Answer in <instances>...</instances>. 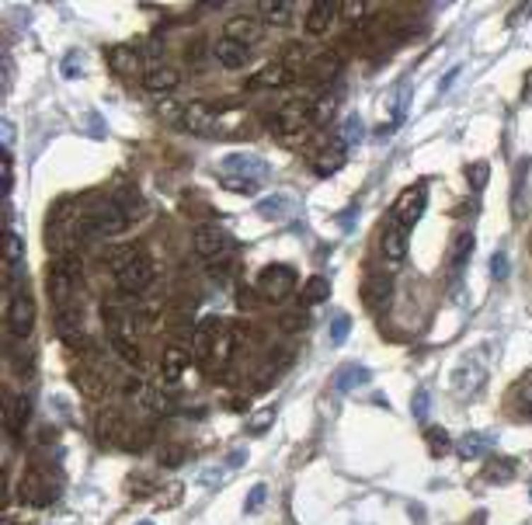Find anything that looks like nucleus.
Wrapping results in <instances>:
<instances>
[{"instance_id": "412c9836", "label": "nucleus", "mask_w": 532, "mask_h": 525, "mask_svg": "<svg viewBox=\"0 0 532 525\" xmlns=\"http://www.w3.org/2000/svg\"><path fill=\"white\" fill-rule=\"evenodd\" d=\"M28 417H32V400H28L25 393H14V397H11V407H7V432H11V435H21L25 425H28Z\"/></svg>"}, {"instance_id": "6ab92c4d", "label": "nucleus", "mask_w": 532, "mask_h": 525, "mask_svg": "<svg viewBox=\"0 0 532 525\" xmlns=\"http://www.w3.org/2000/svg\"><path fill=\"white\" fill-rule=\"evenodd\" d=\"M74 289H77V279L70 275V272H63L59 265L49 272V296H52V303L56 306H63V303H70V296H74Z\"/></svg>"}, {"instance_id": "20e7f679", "label": "nucleus", "mask_w": 532, "mask_h": 525, "mask_svg": "<svg viewBox=\"0 0 532 525\" xmlns=\"http://www.w3.org/2000/svg\"><path fill=\"white\" fill-rule=\"evenodd\" d=\"M296 289V272L289 265H268L261 275H258V292L268 299V303H282L292 296Z\"/></svg>"}, {"instance_id": "2eb2a0df", "label": "nucleus", "mask_w": 532, "mask_h": 525, "mask_svg": "<svg viewBox=\"0 0 532 525\" xmlns=\"http://www.w3.org/2000/svg\"><path fill=\"white\" fill-rule=\"evenodd\" d=\"M226 39L241 42V45H254V42L261 39V21L258 18H247V14H237V18H230L226 21Z\"/></svg>"}, {"instance_id": "3c124183", "label": "nucleus", "mask_w": 532, "mask_h": 525, "mask_svg": "<svg viewBox=\"0 0 532 525\" xmlns=\"http://www.w3.org/2000/svg\"><path fill=\"white\" fill-rule=\"evenodd\" d=\"M504 275H508V258L497 250L491 258V279H504Z\"/></svg>"}, {"instance_id": "b1692460", "label": "nucleus", "mask_w": 532, "mask_h": 525, "mask_svg": "<svg viewBox=\"0 0 532 525\" xmlns=\"http://www.w3.org/2000/svg\"><path fill=\"white\" fill-rule=\"evenodd\" d=\"M56 330H59L66 341L81 334V310H77L74 303H63V306H56Z\"/></svg>"}, {"instance_id": "ddd939ff", "label": "nucleus", "mask_w": 532, "mask_h": 525, "mask_svg": "<svg viewBox=\"0 0 532 525\" xmlns=\"http://www.w3.org/2000/svg\"><path fill=\"white\" fill-rule=\"evenodd\" d=\"M181 125L188 132H195V136H209V132H216V112L209 105H202V101H195V105H188L181 112Z\"/></svg>"}, {"instance_id": "473e14b6", "label": "nucleus", "mask_w": 532, "mask_h": 525, "mask_svg": "<svg viewBox=\"0 0 532 525\" xmlns=\"http://www.w3.org/2000/svg\"><path fill=\"white\" fill-rule=\"evenodd\" d=\"M330 296V282L324 275H310V282L303 289V303H310V306H317V303H324Z\"/></svg>"}, {"instance_id": "4d7b16f0", "label": "nucleus", "mask_w": 532, "mask_h": 525, "mask_svg": "<svg viewBox=\"0 0 532 525\" xmlns=\"http://www.w3.org/2000/svg\"><path fill=\"white\" fill-rule=\"evenodd\" d=\"M522 98H526V101H529V98H532V74H529V77H526V87H522Z\"/></svg>"}, {"instance_id": "0eeeda50", "label": "nucleus", "mask_w": 532, "mask_h": 525, "mask_svg": "<svg viewBox=\"0 0 532 525\" xmlns=\"http://www.w3.org/2000/svg\"><path fill=\"white\" fill-rule=\"evenodd\" d=\"M192 243H195V254H199L202 261H209V265H216V261H223V258L230 254L226 233H223L219 226H212V223L199 226V230H195V237H192Z\"/></svg>"}, {"instance_id": "5fc2aeb1", "label": "nucleus", "mask_w": 532, "mask_h": 525, "mask_svg": "<svg viewBox=\"0 0 532 525\" xmlns=\"http://www.w3.org/2000/svg\"><path fill=\"white\" fill-rule=\"evenodd\" d=\"M63 74H66V77H77V74H81V56H77V52H70V56L63 59Z\"/></svg>"}, {"instance_id": "f704fd0d", "label": "nucleus", "mask_w": 532, "mask_h": 525, "mask_svg": "<svg viewBox=\"0 0 532 525\" xmlns=\"http://www.w3.org/2000/svg\"><path fill=\"white\" fill-rule=\"evenodd\" d=\"M473 243H477V237H473L470 230H463V233L456 237V243H452V265H456V268H463V265L470 261V254H473Z\"/></svg>"}, {"instance_id": "f8f14e48", "label": "nucleus", "mask_w": 532, "mask_h": 525, "mask_svg": "<svg viewBox=\"0 0 532 525\" xmlns=\"http://www.w3.org/2000/svg\"><path fill=\"white\" fill-rule=\"evenodd\" d=\"M212 56H216V63L219 67H226V70H244L247 63H250V52H247V45H241V42L233 39H223L212 45Z\"/></svg>"}, {"instance_id": "9d476101", "label": "nucleus", "mask_w": 532, "mask_h": 525, "mask_svg": "<svg viewBox=\"0 0 532 525\" xmlns=\"http://www.w3.org/2000/svg\"><path fill=\"white\" fill-rule=\"evenodd\" d=\"M129 400H132L139 417H161V414H164V397H161V390H154V386H146V383H129Z\"/></svg>"}, {"instance_id": "49530a36", "label": "nucleus", "mask_w": 532, "mask_h": 525, "mask_svg": "<svg viewBox=\"0 0 532 525\" xmlns=\"http://www.w3.org/2000/svg\"><path fill=\"white\" fill-rule=\"evenodd\" d=\"M265 494H268V487L265 484H254L247 490V501H244V512H258L261 504H265Z\"/></svg>"}, {"instance_id": "bb28decb", "label": "nucleus", "mask_w": 532, "mask_h": 525, "mask_svg": "<svg viewBox=\"0 0 532 525\" xmlns=\"http://www.w3.org/2000/svg\"><path fill=\"white\" fill-rule=\"evenodd\" d=\"M529 167L532 161H519V171H515V199H511V216L522 219L526 216V178H529Z\"/></svg>"}, {"instance_id": "a19ab883", "label": "nucleus", "mask_w": 532, "mask_h": 525, "mask_svg": "<svg viewBox=\"0 0 532 525\" xmlns=\"http://www.w3.org/2000/svg\"><path fill=\"white\" fill-rule=\"evenodd\" d=\"M21 258H25V243H21L18 233H11L7 237V268H11V275L21 268Z\"/></svg>"}, {"instance_id": "c85d7f7f", "label": "nucleus", "mask_w": 532, "mask_h": 525, "mask_svg": "<svg viewBox=\"0 0 532 525\" xmlns=\"http://www.w3.org/2000/svg\"><path fill=\"white\" fill-rule=\"evenodd\" d=\"M119 435H122V414H115V410H105V414L98 417V439H101L105 445H112Z\"/></svg>"}, {"instance_id": "423d86ee", "label": "nucleus", "mask_w": 532, "mask_h": 525, "mask_svg": "<svg viewBox=\"0 0 532 525\" xmlns=\"http://www.w3.org/2000/svg\"><path fill=\"white\" fill-rule=\"evenodd\" d=\"M424 205H428V188H424V185H410L407 192L393 202L390 219H393V223H400V226H407V230H414V223L421 219Z\"/></svg>"}, {"instance_id": "a18cd8bd", "label": "nucleus", "mask_w": 532, "mask_h": 525, "mask_svg": "<svg viewBox=\"0 0 532 525\" xmlns=\"http://www.w3.org/2000/svg\"><path fill=\"white\" fill-rule=\"evenodd\" d=\"M519 410H522L526 417H532V372L522 379V386H519Z\"/></svg>"}, {"instance_id": "e433bc0d", "label": "nucleus", "mask_w": 532, "mask_h": 525, "mask_svg": "<svg viewBox=\"0 0 532 525\" xmlns=\"http://www.w3.org/2000/svg\"><path fill=\"white\" fill-rule=\"evenodd\" d=\"M337 56L334 52H324V56H317V59H310V74L317 77V81H330L334 74H337Z\"/></svg>"}, {"instance_id": "7c9ffc66", "label": "nucleus", "mask_w": 532, "mask_h": 525, "mask_svg": "<svg viewBox=\"0 0 532 525\" xmlns=\"http://www.w3.org/2000/svg\"><path fill=\"white\" fill-rule=\"evenodd\" d=\"M337 115V94H320L317 98V105H313V112H310V122L313 125H330V119Z\"/></svg>"}, {"instance_id": "c9c22d12", "label": "nucleus", "mask_w": 532, "mask_h": 525, "mask_svg": "<svg viewBox=\"0 0 532 525\" xmlns=\"http://www.w3.org/2000/svg\"><path fill=\"white\" fill-rule=\"evenodd\" d=\"M466 181L473 192H484L487 181H491V163L487 161H477V163H466Z\"/></svg>"}, {"instance_id": "f257e3e1", "label": "nucleus", "mask_w": 532, "mask_h": 525, "mask_svg": "<svg viewBox=\"0 0 532 525\" xmlns=\"http://www.w3.org/2000/svg\"><path fill=\"white\" fill-rule=\"evenodd\" d=\"M219 181L237 195H254L268 181V163L250 154H230L219 167Z\"/></svg>"}, {"instance_id": "72a5a7b5", "label": "nucleus", "mask_w": 532, "mask_h": 525, "mask_svg": "<svg viewBox=\"0 0 532 525\" xmlns=\"http://www.w3.org/2000/svg\"><path fill=\"white\" fill-rule=\"evenodd\" d=\"M115 205L122 209V212H125V216H129V219H132V223H136V216H143V212H146V205H143V199H139V195H136L132 188H122V192L115 195Z\"/></svg>"}, {"instance_id": "8fccbe9b", "label": "nucleus", "mask_w": 532, "mask_h": 525, "mask_svg": "<svg viewBox=\"0 0 532 525\" xmlns=\"http://www.w3.org/2000/svg\"><path fill=\"white\" fill-rule=\"evenodd\" d=\"M366 4H359V0H348V4H337V14H345V18H366Z\"/></svg>"}, {"instance_id": "37998d69", "label": "nucleus", "mask_w": 532, "mask_h": 525, "mask_svg": "<svg viewBox=\"0 0 532 525\" xmlns=\"http://www.w3.org/2000/svg\"><path fill=\"white\" fill-rule=\"evenodd\" d=\"M484 445H487L484 435H466L456 449H459V456H463V459H473V456H480V452H484Z\"/></svg>"}, {"instance_id": "864d4df0", "label": "nucleus", "mask_w": 532, "mask_h": 525, "mask_svg": "<svg viewBox=\"0 0 532 525\" xmlns=\"http://www.w3.org/2000/svg\"><path fill=\"white\" fill-rule=\"evenodd\" d=\"M185 459V449H164L161 452V466H178Z\"/></svg>"}, {"instance_id": "5701e85b", "label": "nucleus", "mask_w": 532, "mask_h": 525, "mask_svg": "<svg viewBox=\"0 0 532 525\" xmlns=\"http://www.w3.org/2000/svg\"><path fill=\"white\" fill-rule=\"evenodd\" d=\"M292 70H289L286 63L279 59V63H268V67H261L258 70V77H254V83H261V87H286V83H292Z\"/></svg>"}, {"instance_id": "6e6d98bb", "label": "nucleus", "mask_w": 532, "mask_h": 525, "mask_svg": "<svg viewBox=\"0 0 532 525\" xmlns=\"http://www.w3.org/2000/svg\"><path fill=\"white\" fill-rule=\"evenodd\" d=\"M4 146H7V150L14 146V125H11V122H4Z\"/></svg>"}, {"instance_id": "13d9d810", "label": "nucleus", "mask_w": 532, "mask_h": 525, "mask_svg": "<svg viewBox=\"0 0 532 525\" xmlns=\"http://www.w3.org/2000/svg\"><path fill=\"white\" fill-rule=\"evenodd\" d=\"M456 74H459V67H456V70H449V74L442 77V91H446V87H449V83H452V77H456Z\"/></svg>"}, {"instance_id": "58836bf2", "label": "nucleus", "mask_w": 532, "mask_h": 525, "mask_svg": "<svg viewBox=\"0 0 532 525\" xmlns=\"http://www.w3.org/2000/svg\"><path fill=\"white\" fill-rule=\"evenodd\" d=\"M424 439H428V449H432V456L439 459V456H446L449 452V435H446V428H439V425H432L428 432H424Z\"/></svg>"}, {"instance_id": "603ef678", "label": "nucleus", "mask_w": 532, "mask_h": 525, "mask_svg": "<svg viewBox=\"0 0 532 525\" xmlns=\"http://www.w3.org/2000/svg\"><path fill=\"white\" fill-rule=\"evenodd\" d=\"M428 404H432V400H428V390H417V393H414V417H424V414H428Z\"/></svg>"}, {"instance_id": "2f4dec72", "label": "nucleus", "mask_w": 532, "mask_h": 525, "mask_svg": "<svg viewBox=\"0 0 532 525\" xmlns=\"http://www.w3.org/2000/svg\"><path fill=\"white\" fill-rule=\"evenodd\" d=\"M341 163H345V150H341V146H330V150H324V154L313 161V171H317L320 178H330V174L341 171Z\"/></svg>"}, {"instance_id": "1a4fd4ad", "label": "nucleus", "mask_w": 532, "mask_h": 525, "mask_svg": "<svg viewBox=\"0 0 532 525\" xmlns=\"http://www.w3.org/2000/svg\"><path fill=\"white\" fill-rule=\"evenodd\" d=\"M379 247H383V258L386 261H393V265H400L404 258H407V247H410V230L407 226H400V223H386L383 226V233H379Z\"/></svg>"}, {"instance_id": "6e6552de", "label": "nucleus", "mask_w": 532, "mask_h": 525, "mask_svg": "<svg viewBox=\"0 0 532 525\" xmlns=\"http://www.w3.org/2000/svg\"><path fill=\"white\" fill-rule=\"evenodd\" d=\"M119 289H122L125 296H139V292H146L150 285H154V261L146 258V254H139L132 265H125L122 272H119Z\"/></svg>"}, {"instance_id": "f3484780", "label": "nucleus", "mask_w": 532, "mask_h": 525, "mask_svg": "<svg viewBox=\"0 0 532 525\" xmlns=\"http://www.w3.org/2000/svg\"><path fill=\"white\" fill-rule=\"evenodd\" d=\"M178 81H181V74H178L174 67H164V63L143 74V87H146V91H154V94L174 91V87H178Z\"/></svg>"}, {"instance_id": "de8ad7c7", "label": "nucleus", "mask_w": 532, "mask_h": 525, "mask_svg": "<svg viewBox=\"0 0 532 525\" xmlns=\"http://www.w3.org/2000/svg\"><path fill=\"white\" fill-rule=\"evenodd\" d=\"M286 334H299L306 330V313H282V323H279Z\"/></svg>"}, {"instance_id": "393cba45", "label": "nucleus", "mask_w": 532, "mask_h": 525, "mask_svg": "<svg viewBox=\"0 0 532 525\" xmlns=\"http://www.w3.org/2000/svg\"><path fill=\"white\" fill-rule=\"evenodd\" d=\"M108 63H112V70H115V74L132 77V74L139 70L143 56H139V52H132V49H125V45H119V49H112V52H108Z\"/></svg>"}, {"instance_id": "f03ea898", "label": "nucleus", "mask_w": 532, "mask_h": 525, "mask_svg": "<svg viewBox=\"0 0 532 525\" xmlns=\"http://www.w3.org/2000/svg\"><path fill=\"white\" fill-rule=\"evenodd\" d=\"M132 219L125 216L122 209L112 202H94V209L81 216V237H91V241H112V237H119L125 226H129Z\"/></svg>"}, {"instance_id": "c03bdc74", "label": "nucleus", "mask_w": 532, "mask_h": 525, "mask_svg": "<svg viewBox=\"0 0 532 525\" xmlns=\"http://www.w3.org/2000/svg\"><path fill=\"white\" fill-rule=\"evenodd\" d=\"M272 425H275V407H265V410H258V417H250L247 428H250L254 435H265Z\"/></svg>"}, {"instance_id": "39448f33", "label": "nucleus", "mask_w": 532, "mask_h": 525, "mask_svg": "<svg viewBox=\"0 0 532 525\" xmlns=\"http://www.w3.org/2000/svg\"><path fill=\"white\" fill-rule=\"evenodd\" d=\"M32 327H35V299L25 289H14L11 306H7V330L14 338H28Z\"/></svg>"}, {"instance_id": "bf43d9fd", "label": "nucleus", "mask_w": 532, "mask_h": 525, "mask_svg": "<svg viewBox=\"0 0 532 525\" xmlns=\"http://www.w3.org/2000/svg\"><path fill=\"white\" fill-rule=\"evenodd\" d=\"M139 525H154V522H139Z\"/></svg>"}, {"instance_id": "ea45409f", "label": "nucleus", "mask_w": 532, "mask_h": 525, "mask_svg": "<svg viewBox=\"0 0 532 525\" xmlns=\"http://www.w3.org/2000/svg\"><path fill=\"white\" fill-rule=\"evenodd\" d=\"M282 63H286L289 70L296 74L303 63H310V56H306V49H303V42H289L286 52H282Z\"/></svg>"}, {"instance_id": "a878e982", "label": "nucleus", "mask_w": 532, "mask_h": 525, "mask_svg": "<svg viewBox=\"0 0 532 525\" xmlns=\"http://www.w3.org/2000/svg\"><path fill=\"white\" fill-rule=\"evenodd\" d=\"M258 11H261V18H265V25H289V18H292V4L289 0H265V4H258Z\"/></svg>"}, {"instance_id": "a211bd4d", "label": "nucleus", "mask_w": 532, "mask_h": 525, "mask_svg": "<svg viewBox=\"0 0 532 525\" xmlns=\"http://www.w3.org/2000/svg\"><path fill=\"white\" fill-rule=\"evenodd\" d=\"M334 14H337V4H330V0L310 4V11H306V32L310 35H324L328 25L334 21Z\"/></svg>"}, {"instance_id": "4c0bfd02", "label": "nucleus", "mask_w": 532, "mask_h": 525, "mask_svg": "<svg viewBox=\"0 0 532 525\" xmlns=\"http://www.w3.org/2000/svg\"><path fill=\"white\" fill-rule=\"evenodd\" d=\"M484 477H487L491 484H508V480L515 477V463H511V459H491Z\"/></svg>"}, {"instance_id": "7ed1b4c3", "label": "nucleus", "mask_w": 532, "mask_h": 525, "mask_svg": "<svg viewBox=\"0 0 532 525\" xmlns=\"http://www.w3.org/2000/svg\"><path fill=\"white\" fill-rule=\"evenodd\" d=\"M233 348H237V330H230L216 321L202 327V359L209 369H219V365L230 362Z\"/></svg>"}, {"instance_id": "9b49d317", "label": "nucleus", "mask_w": 532, "mask_h": 525, "mask_svg": "<svg viewBox=\"0 0 532 525\" xmlns=\"http://www.w3.org/2000/svg\"><path fill=\"white\" fill-rule=\"evenodd\" d=\"M390 296H393V275L390 272H372L366 279V285H362V299L372 310H379V306L390 303Z\"/></svg>"}, {"instance_id": "dca6fc26", "label": "nucleus", "mask_w": 532, "mask_h": 525, "mask_svg": "<svg viewBox=\"0 0 532 525\" xmlns=\"http://www.w3.org/2000/svg\"><path fill=\"white\" fill-rule=\"evenodd\" d=\"M188 362H192L188 348H181V345H170V348L164 352V362H161V372H164L167 383H178V379L185 376Z\"/></svg>"}, {"instance_id": "79ce46f5", "label": "nucleus", "mask_w": 532, "mask_h": 525, "mask_svg": "<svg viewBox=\"0 0 532 525\" xmlns=\"http://www.w3.org/2000/svg\"><path fill=\"white\" fill-rule=\"evenodd\" d=\"M348 327H352V317L348 313H337L330 321V345H345L348 341Z\"/></svg>"}, {"instance_id": "cd10ccee", "label": "nucleus", "mask_w": 532, "mask_h": 525, "mask_svg": "<svg viewBox=\"0 0 532 525\" xmlns=\"http://www.w3.org/2000/svg\"><path fill=\"white\" fill-rule=\"evenodd\" d=\"M369 379V369H362V365H345L337 376H334V386L337 390H355V386H366Z\"/></svg>"}, {"instance_id": "09e8293b", "label": "nucleus", "mask_w": 532, "mask_h": 525, "mask_svg": "<svg viewBox=\"0 0 532 525\" xmlns=\"http://www.w3.org/2000/svg\"><path fill=\"white\" fill-rule=\"evenodd\" d=\"M59 268H63V272H70V275H74V279L81 282V275H83V261L77 258V254H63V258H59Z\"/></svg>"}, {"instance_id": "4468645a", "label": "nucleus", "mask_w": 532, "mask_h": 525, "mask_svg": "<svg viewBox=\"0 0 532 525\" xmlns=\"http://www.w3.org/2000/svg\"><path fill=\"white\" fill-rule=\"evenodd\" d=\"M480 383H484V369L477 365V359H466L452 372V386H456L459 397H470L473 390H480Z\"/></svg>"}, {"instance_id": "052dcab7", "label": "nucleus", "mask_w": 532, "mask_h": 525, "mask_svg": "<svg viewBox=\"0 0 532 525\" xmlns=\"http://www.w3.org/2000/svg\"><path fill=\"white\" fill-rule=\"evenodd\" d=\"M7 525H18V522H7Z\"/></svg>"}, {"instance_id": "c756f323", "label": "nucleus", "mask_w": 532, "mask_h": 525, "mask_svg": "<svg viewBox=\"0 0 532 525\" xmlns=\"http://www.w3.org/2000/svg\"><path fill=\"white\" fill-rule=\"evenodd\" d=\"M112 348H115V355H119L122 362H129L132 369H139V365H143V352L136 348V341H132V338H125V334H112Z\"/></svg>"}, {"instance_id": "4be33fe9", "label": "nucleus", "mask_w": 532, "mask_h": 525, "mask_svg": "<svg viewBox=\"0 0 532 525\" xmlns=\"http://www.w3.org/2000/svg\"><path fill=\"white\" fill-rule=\"evenodd\" d=\"M296 209H299V202H296L292 195H286V192H279V195L258 202V212H261L265 219H286V216H292Z\"/></svg>"}, {"instance_id": "aec40b11", "label": "nucleus", "mask_w": 532, "mask_h": 525, "mask_svg": "<svg viewBox=\"0 0 532 525\" xmlns=\"http://www.w3.org/2000/svg\"><path fill=\"white\" fill-rule=\"evenodd\" d=\"M303 122H310V112H303V105H286L272 125H275V132H282V136H296L299 129H303Z\"/></svg>"}]
</instances>
